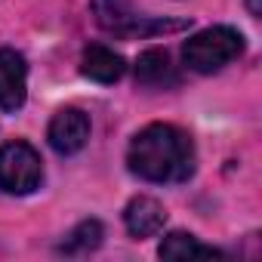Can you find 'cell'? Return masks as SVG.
I'll use <instances>...</instances> for the list:
<instances>
[{
	"instance_id": "cell-10",
	"label": "cell",
	"mask_w": 262,
	"mask_h": 262,
	"mask_svg": "<svg viewBox=\"0 0 262 262\" xmlns=\"http://www.w3.org/2000/svg\"><path fill=\"white\" fill-rule=\"evenodd\" d=\"M161 259H173V262H194V259H222L219 250L201 244L194 234H185V231H173L164 237L161 244Z\"/></svg>"
},
{
	"instance_id": "cell-7",
	"label": "cell",
	"mask_w": 262,
	"mask_h": 262,
	"mask_svg": "<svg viewBox=\"0 0 262 262\" xmlns=\"http://www.w3.org/2000/svg\"><path fill=\"white\" fill-rule=\"evenodd\" d=\"M136 80L148 90H167L179 83V71L170 62L167 50H145L136 62Z\"/></svg>"
},
{
	"instance_id": "cell-11",
	"label": "cell",
	"mask_w": 262,
	"mask_h": 262,
	"mask_svg": "<svg viewBox=\"0 0 262 262\" xmlns=\"http://www.w3.org/2000/svg\"><path fill=\"white\" fill-rule=\"evenodd\" d=\"M102 244V225L96 219H86L80 222L62 244V253H90Z\"/></svg>"
},
{
	"instance_id": "cell-12",
	"label": "cell",
	"mask_w": 262,
	"mask_h": 262,
	"mask_svg": "<svg viewBox=\"0 0 262 262\" xmlns=\"http://www.w3.org/2000/svg\"><path fill=\"white\" fill-rule=\"evenodd\" d=\"M250 13H253V16H259V0H250Z\"/></svg>"
},
{
	"instance_id": "cell-4",
	"label": "cell",
	"mask_w": 262,
	"mask_h": 262,
	"mask_svg": "<svg viewBox=\"0 0 262 262\" xmlns=\"http://www.w3.org/2000/svg\"><path fill=\"white\" fill-rule=\"evenodd\" d=\"M47 139L59 155H77L90 139V117L80 108H62L50 120Z\"/></svg>"
},
{
	"instance_id": "cell-1",
	"label": "cell",
	"mask_w": 262,
	"mask_h": 262,
	"mask_svg": "<svg viewBox=\"0 0 262 262\" xmlns=\"http://www.w3.org/2000/svg\"><path fill=\"white\" fill-rule=\"evenodd\" d=\"M126 164L148 182H182L194 170V145L173 123H151L133 139Z\"/></svg>"
},
{
	"instance_id": "cell-3",
	"label": "cell",
	"mask_w": 262,
	"mask_h": 262,
	"mask_svg": "<svg viewBox=\"0 0 262 262\" xmlns=\"http://www.w3.org/2000/svg\"><path fill=\"white\" fill-rule=\"evenodd\" d=\"M43 179L40 155L28 142H10L0 148V191L31 194Z\"/></svg>"
},
{
	"instance_id": "cell-5",
	"label": "cell",
	"mask_w": 262,
	"mask_h": 262,
	"mask_svg": "<svg viewBox=\"0 0 262 262\" xmlns=\"http://www.w3.org/2000/svg\"><path fill=\"white\" fill-rule=\"evenodd\" d=\"M28 65L16 50H0V108L16 111L25 105Z\"/></svg>"
},
{
	"instance_id": "cell-6",
	"label": "cell",
	"mask_w": 262,
	"mask_h": 262,
	"mask_svg": "<svg viewBox=\"0 0 262 262\" xmlns=\"http://www.w3.org/2000/svg\"><path fill=\"white\" fill-rule=\"evenodd\" d=\"M123 222L133 237H155L167 222V210L155 198H133L123 210Z\"/></svg>"
},
{
	"instance_id": "cell-8",
	"label": "cell",
	"mask_w": 262,
	"mask_h": 262,
	"mask_svg": "<svg viewBox=\"0 0 262 262\" xmlns=\"http://www.w3.org/2000/svg\"><path fill=\"white\" fill-rule=\"evenodd\" d=\"M80 71H83L90 80H96V83H114V80H120V77H123L126 65H123V59H120L114 50H108V47H99V43H96V47H86Z\"/></svg>"
},
{
	"instance_id": "cell-2",
	"label": "cell",
	"mask_w": 262,
	"mask_h": 262,
	"mask_svg": "<svg viewBox=\"0 0 262 262\" xmlns=\"http://www.w3.org/2000/svg\"><path fill=\"white\" fill-rule=\"evenodd\" d=\"M241 53H244V37H241V31H234L228 25H213L207 31H198L182 47L185 65L198 74H213V71L225 68L228 62H234Z\"/></svg>"
},
{
	"instance_id": "cell-9",
	"label": "cell",
	"mask_w": 262,
	"mask_h": 262,
	"mask_svg": "<svg viewBox=\"0 0 262 262\" xmlns=\"http://www.w3.org/2000/svg\"><path fill=\"white\" fill-rule=\"evenodd\" d=\"M93 16L102 28H108L114 34H123V37H129L133 25L139 22L129 0H93Z\"/></svg>"
}]
</instances>
